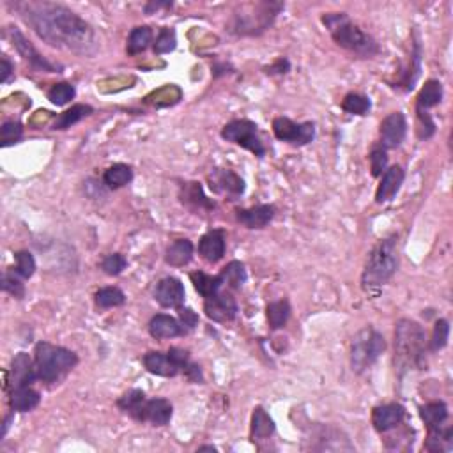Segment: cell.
Listing matches in <instances>:
<instances>
[{
	"label": "cell",
	"mask_w": 453,
	"mask_h": 453,
	"mask_svg": "<svg viewBox=\"0 0 453 453\" xmlns=\"http://www.w3.org/2000/svg\"><path fill=\"white\" fill-rule=\"evenodd\" d=\"M21 280L24 278L14 270H6L2 275V290L16 300H21L25 296V285Z\"/></svg>",
	"instance_id": "ab89813d"
},
{
	"label": "cell",
	"mask_w": 453,
	"mask_h": 453,
	"mask_svg": "<svg viewBox=\"0 0 453 453\" xmlns=\"http://www.w3.org/2000/svg\"><path fill=\"white\" fill-rule=\"evenodd\" d=\"M257 11V16H253V13H243L235 14L234 16V25H232V31L235 34L241 36H252V34H260V32L266 31L268 27L273 24V20L276 18V14L283 9V4H273V2H263V4H253Z\"/></svg>",
	"instance_id": "52a82bcc"
},
{
	"label": "cell",
	"mask_w": 453,
	"mask_h": 453,
	"mask_svg": "<svg viewBox=\"0 0 453 453\" xmlns=\"http://www.w3.org/2000/svg\"><path fill=\"white\" fill-rule=\"evenodd\" d=\"M443 101V83L439 80H429L416 98V112H429Z\"/></svg>",
	"instance_id": "484cf974"
},
{
	"label": "cell",
	"mask_w": 453,
	"mask_h": 453,
	"mask_svg": "<svg viewBox=\"0 0 453 453\" xmlns=\"http://www.w3.org/2000/svg\"><path fill=\"white\" fill-rule=\"evenodd\" d=\"M154 297L165 308H181L186 292H184L181 280L174 278V276H167V278L158 282L156 290H154Z\"/></svg>",
	"instance_id": "9a60e30c"
},
{
	"label": "cell",
	"mask_w": 453,
	"mask_h": 453,
	"mask_svg": "<svg viewBox=\"0 0 453 453\" xmlns=\"http://www.w3.org/2000/svg\"><path fill=\"white\" fill-rule=\"evenodd\" d=\"M222 136L227 140V142L235 143V146L253 153L255 156L259 158L266 156V147H264L263 140H260L257 124L252 123V121L248 119L230 121V123L223 126Z\"/></svg>",
	"instance_id": "ba28073f"
},
{
	"label": "cell",
	"mask_w": 453,
	"mask_h": 453,
	"mask_svg": "<svg viewBox=\"0 0 453 453\" xmlns=\"http://www.w3.org/2000/svg\"><path fill=\"white\" fill-rule=\"evenodd\" d=\"M133 181V170H131L130 165L124 163H116L105 172L103 175V184L110 190H119V188L126 186Z\"/></svg>",
	"instance_id": "1f68e13d"
},
{
	"label": "cell",
	"mask_w": 453,
	"mask_h": 453,
	"mask_svg": "<svg viewBox=\"0 0 453 453\" xmlns=\"http://www.w3.org/2000/svg\"><path fill=\"white\" fill-rule=\"evenodd\" d=\"M275 205L271 204H263V205H253L250 209H238V218L239 223H243L246 228H264L268 223L275 218Z\"/></svg>",
	"instance_id": "d6986e66"
},
{
	"label": "cell",
	"mask_w": 453,
	"mask_h": 453,
	"mask_svg": "<svg viewBox=\"0 0 453 453\" xmlns=\"http://www.w3.org/2000/svg\"><path fill=\"white\" fill-rule=\"evenodd\" d=\"M399 235H388L372 248L362 275V287L367 294L377 296L379 290L395 276L399 270Z\"/></svg>",
	"instance_id": "7a4b0ae2"
},
{
	"label": "cell",
	"mask_w": 453,
	"mask_h": 453,
	"mask_svg": "<svg viewBox=\"0 0 453 453\" xmlns=\"http://www.w3.org/2000/svg\"><path fill=\"white\" fill-rule=\"evenodd\" d=\"M126 303V296L119 287H105L96 292V305L99 308H116Z\"/></svg>",
	"instance_id": "8d00e7d4"
},
{
	"label": "cell",
	"mask_w": 453,
	"mask_h": 453,
	"mask_svg": "<svg viewBox=\"0 0 453 453\" xmlns=\"http://www.w3.org/2000/svg\"><path fill=\"white\" fill-rule=\"evenodd\" d=\"M198 253L209 264H216L218 260H222L225 255V232L211 230L202 235L200 243H198Z\"/></svg>",
	"instance_id": "ac0fdd59"
},
{
	"label": "cell",
	"mask_w": 453,
	"mask_h": 453,
	"mask_svg": "<svg viewBox=\"0 0 453 453\" xmlns=\"http://www.w3.org/2000/svg\"><path fill=\"white\" fill-rule=\"evenodd\" d=\"M142 362L147 372L160 377H175L181 372V367L168 356V352H147Z\"/></svg>",
	"instance_id": "44dd1931"
},
{
	"label": "cell",
	"mask_w": 453,
	"mask_h": 453,
	"mask_svg": "<svg viewBox=\"0 0 453 453\" xmlns=\"http://www.w3.org/2000/svg\"><path fill=\"white\" fill-rule=\"evenodd\" d=\"M273 133L278 140L292 146H307L314 140L315 126L314 123H294L289 117H276L273 121Z\"/></svg>",
	"instance_id": "9c48e42d"
},
{
	"label": "cell",
	"mask_w": 453,
	"mask_h": 453,
	"mask_svg": "<svg viewBox=\"0 0 453 453\" xmlns=\"http://www.w3.org/2000/svg\"><path fill=\"white\" fill-rule=\"evenodd\" d=\"M290 317V305L289 301H275V303L268 305V322H270L271 330H280L287 324Z\"/></svg>",
	"instance_id": "d590c367"
},
{
	"label": "cell",
	"mask_w": 453,
	"mask_h": 453,
	"mask_svg": "<svg viewBox=\"0 0 453 453\" xmlns=\"http://www.w3.org/2000/svg\"><path fill=\"white\" fill-rule=\"evenodd\" d=\"M38 379L34 368V360L27 355V352H18L11 362L9 368V379H6L11 390L21 388V386H31L32 382Z\"/></svg>",
	"instance_id": "4fadbf2b"
},
{
	"label": "cell",
	"mask_w": 453,
	"mask_h": 453,
	"mask_svg": "<svg viewBox=\"0 0 453 453\" xmlns=\"http://www.w3.org/2000/svg\"><path fill=\"white\" fill-rule=\"evenodd\" d=\"M220 276H222L223 280V285H228L230 289H241L246 283V280H248L245 264L239 263V260L228 263L222 270V273H220Z\"/></svg>",
	"instance_id": "836d02e7"
},
{
	"label": "cell",
	"mask_w": 453,
	"mask_h": 453,
	"mask_svg": "<svg viewBox=\"0 0 453 453\" xmlns=\"http://www.w3.org/2000/svg\"><path fill=\"white\" fill-rule=\"evenodd\" d=\"M14 260H16L14 271H16L18 275L21 276V278L27 280L36 273V260H34V257H32V253L21 250V252H18L16 255H14Z\"/></svg>",
	"instance_id": "ee69618b"
},
{
	"label": "cell",
	"mask_w": 453,
	"mask_h": 453,
	"mask_svg": "<svg viewBox=\"0 0 453 453\" xmlns=\"http://www.w3.org/2000/svg\"><path fill=\"white\" fill-rule=\"evenodd\" d=\"M416 113H418V121H419L418 136L422 140L430 138V136L436 133V123H434L429 112H416Z\"/></svg>",
	"instance_id": "7dc6e473"
},
{
	"label": "cell",
	"mask_w": 453,
	"mask_h": 453,
	"mask_svg": "<svg viewBox=\"0 0 453 453\" xmlns=\"http://www.w3.org/2000/svg\"><path fill=\"white\" fill-rule=\"evenodd\" d=\"M448 338H450V322L447 319H439L434 324L432 337L429 340V349L432 352L441 351V349L447 347Z\"/></svg>",
	"instance_id": "f35d334b"
},
{
	"label": "cell",
	"mask_w": 453,
	"mask_h": 453,
	"mask_svg": "<svg viewBox=\"0 0 453 453\" xmlns=\"http://www.w3.org/2000/svg\"><path fill=\"white\" fill-rule=\"evenodd\" d=\"M448 414L450 412H448V406L444 402H429L419 407V416H422L423 423H425L429 430L444 425Z\"/></svg>",
	"instance_id": "f546056e"
},
{
	"label": "cell",
	"mask_w": 453,
	"mask_h": 453,
	"mask_svg": "<svg viewBox=\"0 0 453 453\" xmlns=\"http://www.w3.org/2000/svg\"><path fill=\"white\" fill-rule=\"evenodd\" d=\"M146 402L147 397L142 390H128V392L117 400V406H119L121 411H124L126 414H130L131 418H135L136 422H140Z\"/></svg>",
	"instance_id": "f1b7e54d"
},
{
	"label": "cell",
	"mask_w": 453,
	"mask_h": 453,
	"mask_svg": "<svg viewBox=\"0 0 453 453\" xmlns=\"http://www.w3.org/2000/svg\"><path fill=\"white\" fill-rule=\"evenodd\" d=\"M404 179H406V172L400 165H393L388 170L382 174L381 183H379L377 191H375V202L377 204H385V202H390L402 188Z\"/></svg>",
	"instance_id": "e0dca14e"
},
{
	"label": "cell",
	"mask_w": 453,
	"mask_h": 453,
	"mask_svg": "<svg viewBox=\"0 0 453 453\" xmlns=\"http://www.w3.org/2000/svg\"><path fill=\"white\" fill-rule=\"evenodd\" d=\"M370 99L358 92H349L342 101V110L352 116H367L370 112Z\"/></svg>",
	"instance_id": "74e56055"
},
{
	"label": "cell",
	"mask_w": 453,
	"mask_h": 453,
	"mask_svg": "<svg viewBox=\"0 0 453 453\" xmlns=\"http://www.w3.org/2000/svg\"><path fill=\"white\" fill-rule=\"evenodd\" d=\"M453 447V430L452 427L441 425L437 429L429 430L425 448L429 452H450Z\"/></svg>",
	"instance_id": "4dcf8cb0"
},
{
	"label": "cell",
	"mask_w": 453,
	"mask_h": 453,
	"mask_svg": "<svg viewBox=\"0 0 453 453\" xmlns=\"http://www.w3.org/2000/svg\"><path fill=\"white\" fill-rule=\"evenodd\" d=\"M151 43H153V31H151V27H146V25L135 27L130 32V38H128L126 51L130 55H138L142 51H146Z\"/></svg>",
	"instance_id": "e575fe53"
},
{
	"label": "cell",
	"mask_w": 453,
	"mask_h": 453,
	"mask_svg": "<svg viewBox=\"0 0 453 453\" xmlns=\"http://www.w3.org/2000/svg\"><path fill=\"white\" fill-rule=\"evenodd\" d=\"M149 333L156 340H167V338H175L183 335L181 324L175 317L170 315L158 314L149 320Z\"/></svg>",
	"instance_id": "603a6c76"
},
{
	"label": "cell",
	"mask_w": 453,
	"mask_h": 453,
	"mask_svg": "<svg viewBox=\"0 0 453 453\" xmlns=\"http://www.w3.org/2000/svg\"><path fill=\"white\" fill-rule=\"evenodd\" d=\"M368 160H370V170L374 178H381L388 170V153H386V149L382 146L374 147Z\"/></svg>",
	"instance_id": "7bdbcfd3"
},
{
	"label": "cell",
	"mask_w": 453,
	"mask_h": 453,
	"mask_svg": "<svg viewBox=\"0 0 453 453\" xmlns=\"http://www.w3.org/2000/svg\"><path fill=\"white\" fill-rule=\"evenodd\" d=\"M172 414H174V407L168 400L153 399L147 400L146 406H143L140 422H147L153 427H165L172 419Z\"/></svg>",
	"instance_id": "ffe728a7"
},
{
	"label": "cell",
	"mask_w": 453,
	"mask_h": 453,
	"mask_svg": "<svg viewBox=\"0 0 453 453\" xmlns=\"http://www.w3.org/2000/svg\"><path fill=\"white\" fill-rule=\"evenodd\" d=\"M209 186L215 193L238 198L245 193V181L228 168H215L209 174Z\"/></svg>",
	"instance_id": "7c38bea8"
},
{
	"label": "cell",
	"mask_w": 453,
	"mask_h": 453,
	"mask_svg": "<svg viewBox=\"0 0 453 453\" xmlns=\"http://www.w3.org/2000/svg\"><path fill=\"white\" fill-rule=\"evenodd\" d=\"M13 64H11V61L7 57H2V68H0V82L2 83H7L11 80V76H13Z\"/></svg>",
	"instance_id": "816d5d0a"
},
{
	"label": "cell",
	"mask_w": 453,
	"mask_h": 453,
	"mask_svg": "<svg viewBox=\"0 0 453 453\" xmlns=\"http://www.w3.org/2000/svg\"><path fill=\"white\" fill-rule=\"evenodd\" d=\"M190 278H191V283H193L195 290H197L204 300L216 296L223 287V280L220 275L213 276V275H208V273L195 271L191 273Z\"/></svg>",
	"instance_id": "4316f807"
},
{
	"label": "cell",
	"mask_w": 453,
	"mask_h": 453,
	"mask_svg": "<svg viewBox=\"0 0 453 453\" xmlns=\"http://www.w3.org/2000/svg\"><path fill=\"white\" fill-rule=\"evenodd\" d=\"M24 135V128L18 121H7L2 124V130H0V140H2V147L13 146Z\"/></svg>",
	"instance_id": "bcb514c9"
},
{
	"label": "cell",
	"mask_w": 453,
	"mask_h": 453,
	"mask_svg": "<svg viewBox=\"0 0 453 453\" xmlns=\"http://www.w3.org/2000/svg\"><path fill=\"white\" fill-rule=\"evenodd\" d=\"M204 312L215 322H228L238 315V303L227 292H218L216 296L208 297L204 303Z\"/></svg>",
	"instance_id": "5bb4252c"
},
{
	"label": "cell",
	"mask_w": 453,
	"mask_h": 453,
	"mask_svg": "<svg viewBox=\"0 0 453 453\" xmlns=\"http://www.w3.org/2000/svg\"><path fill=\"white\" fill-rule=\"evenodd\" d=\"M41 402V395H39L36 390H32L31 386H21V388H14L11 392L9 404L11 409L16 412H29L32 409H36Z\"/></svg>",
	"instance_id": "cb8c5ba5"
},
{
	"label": "cell",
	"mask_w": 453,
	"mask_h": 453,
	"mask_svg": "<svg viewBox=\"0 0 453 453\" xmlns=\"http://www.w3.org/2000/svg\"><path fill=\"white\" fill-rule=\"evenodd\" d=\"M78 365V356L61 345L39 342L34 351L36 375L43 382H58Z\"/></svg>",
	"instance_id": "5b68a950"
},
{
	"label": "cell",
	"mask_w": 453,
	"mask_h": 453,
	"mask_svg": "<svg viewBox=\"0 0 453 453\" xmlns=\"http://www.w3.org/2000/svg\"><path fill=\"white\" fill-rule=\"evenodd\" d=\"M92 113V106L89 105H75L69 110L62 112L61 116L55 119L54 130H68V128L75 126L76 123H80L82 119L89 117Z\"/></svg>",
	"instance_id": "d6a6232c"
},
{
	"label": "cell",
	"mask_w": 453,
	"mask_h": 453,
	"mask_svg": "<svg viewBox=\"0 0 453 453\" xmlns=\"http://www.w3.org/2000/svg\"><path fill=\"white\" fill-rule=\"evenodd\" d=\"M322 24L330 31L331 38L338 46L352 51L362 58H372L379 54V45L370 34L363 32L352 24L345 13H327L322 16Z\"/></svg>",
	"instance_id": "277c9868"
},
{
	"label": "cell",
	"mask_w": 453,
	"mask_h": 453,
	"mask_svg": "<svg viewBox=\"0 0 453 453\" xmlns=\"http://www.w3.org/2000/svg\"><path fill=\"white\" fill-rule=\"evenodd\" d=\"M126 266H128L126 257L121 255V253H110V255H106L105 259L101 260V270L108 276L121 275V273L126 270Z\"/></svg>",
	"instance_id": "f6af8a7d"
},
{
	"label": "cell",
	"mask_w": 453,
	"mask_h": 453,
	"mask_svg": "<svg viewBox=\"0 0 453 453\" xmlns=\"http://www.w3.org/2000/svg\"><path fill=\"white\" fill-rule=\"evenodd\" d=\"M406 418V409L400 404H385L372 411V425L377 432L385 434L397 429Z\"/></svg>",
	"instance_id": "2e32d148"
},
{
	"label": "cell",
	"mask_w": 453,
	"mask_h": 453,
	"mask_svg": "<svg viewBox=\"0 0 453 453\" xmlns=\"http://www.w3.org/2000/svg\"><path fill=\"white\" fill-rule=\"evenodd\" d=\"M290 69V62L287 58H278L275 64H271L270 68H266L268 75H285Z\"/></svg>",
	"instance_id": "f907efd6"
},
{
	"label": "cell",
	"mask_w": 453,
	"mask_h": 453,
	"mask_svg": "<svg viewBox=\"0 0 453 453\" xmlns=\"http://www.w3.org/2000/svg\"><path fill=\"white\" fill-rule=\"evenodd\" d=\"M275 422L271 419V416L264 411V407L257 406L253 409L252 414V430H250V437L252 441H266L275 434Z\"/></svg>",
	"instance_id": "d4e9b609"
},
{
	"label": "cell",
	"mask_w": 453,
	"mask_h": 453,
	"mask_svg": "<svg viewBox=\"0 0 453 453\" xmlns=\"http://www.w3.org/2000/svg\"><path fill=\"white\" fill-rule=\"evenodd\" d=\"M14 9L50 46L80 55H92L98 50L94 29L62 4L16 2Z\"/></svg>",
	"instance_id": "6da1fadb"
},
{
	"label": "cell",
	"mask_w": 453,
	"mask_h": 453,
	"mask_svg": "<svg viewBox=\"0 0 453 453\" xmlns=\"http://www.w3.org/2000/svg\"><path fill=\"white\" fill-rule=\"evenodd\" d=\"M11 39H13V46L16 48L18 54L29 62L34 69H39V71H46V73H58V66L51 64L50 61H46L38 50H36L34 45L21 34L18 29H11Z\"/></svg>",
	"instance_id": "8fae6325"
},
{
	"label": "cell",
	"mask_w": 453,
	"mask_h": 453,
	"mask_svg": "<svg viewBox=\"0 0 453 453\" xmlns=\"http://www.w3.org/2000/svg\"><path fill=\"white\" fill-rule=\"evenodd\" d=\"M179 198L191 211H211V209H215V202H211L205 197L200 183H184Z\"/></svg>",
	"instance_id": "7402d4cb"
},
{
	"label": "cell",
	"mask_w": 453,
	"mask_h": 453,
	"mask_svg": "<svg viewBox=\"0 0 453 453\" xmlns=\"http://www.w3.org/2000/svg\"><path fill=\"white\" fill-rule=\"evenodd\" d=\"M179 324H181L183 333H190L197 327L198 315L191 308H179Z\"/></svg>",
	"instance_id": "c3c4849f"
},
{
	"label": "cell",
	"mask_w": 453,
	"mask_h": 453,
	"mask_svg": "<svg viewBox=\"0 0 453 453\" xmlns=\"http://www.w3.org/2000/svg\"><path fill=\"white\" fill-rule=\"evenodd\" d=\"M76 96L75 87L68 82H61V83H55L50 91H48V99H50L54 105L57 106H64L71 101L73 98Z\"/></svg>",
	"instance_id": "60d3db41"
},
{
	"label": "cell",
	"mask_w": 453,
	"mask_h": 453,
	"mask_svg": "<svg viewBox=\"0 0 453 453\" xmlns=\"http://www.w3.org/2000/svg\"><path fill=\"white\" fill-rule=\"evenodd\" d=\"M175 46H178V36H175L174 29H161L158 32L156 41H154V54H170V51L175 50Z\"/></svg>",
	"instance_id": "b9f144b4"
},
{
	"label": "cell",
	"mask_w": 453,
	"mask_h": 453,
	"mask_svg": "<svg viewBox=\"0 0 453 453\" xmlns=\"http://www.w3.org/2000/svg\"><path fill=\"white\" fill-rule=\"evenodd\" d=\"M184 375H186V379L190 382H204V375H202V370L198 365H193V363H188L186 367H184Z\"/></svg>",
	"instance_id": "681fc988"
},
{
	"label": "cell",
	"mask_w": 453,
	"mask_h": 453,
	"mask_svg": "<svg viewBox=\"0 0 453 453\" xmlns=\"http://www.w3.org/2000/svg\"><path fill=\"white\" fill-rule=\"evenodd\" d=\"M191 259H193V243L188 241V239H178L175 243H172L167 248V255H165L167 264L174 268L186 266L191 263Z\"/></svg>",
	"instance_id": "83f0119b"
},
{
	"label": "cell",
	"mask_w": 453,
	"mask_h": 453,
	"mask_svg": "<svg viewBox=\"0 0 453 453\" xmlns=\"http://www.w3.org/2000/svg\"><path fill=\"white\" fill-rule=\"evenodd\" d=\"M386 340L377 330L367 326L355 335L351 342V367L356 374H363L385 352Z\"/></svg>",
	"instance_id": "8992f818"
},
{
	"label": "cell",
	"mask_w": 453,
	"mask_h": 453,
	"mask_svg": "<svg viewBox=\"0 0 453 453\" xmlns=\"http://www.w3.org/2000/svg\"><path fill=\"white\" fill-rule=\"evenodd\" d=\"M407 135V119L402 112H393L381 123V146L385 149H397L402 146Z\"/></svg>",
	"instance_id": "30bf717a"
},
{
	"label": "cell",
	"mask_w": 453,
	"mask_h": 453,
	"mask_svg": "<svg viewBox=\"0 0 453 453\" xmlns=\"http://www.w3.org/2000/svg\"><path fill=\"white\" fill-rule=\"evenodd\" d=\"M163 7H172V2H149V4H146V13L151 14L153 11L163 9Z\"/></svg>",
	"instance_id": "f5cc1de1"
},
{
	"label": "cell",
	"mask_w": 453,
	"mask_h": 453,
	"mask_svg": "<svg viewBox=\"0 0 453 453\" xmlns=\"http://www.w3.org/2000/svg\"><path fill=\"white\" fill-rule=\"evenodd\" d=\"M198 450H200V452H204V450H209V452H216V448H215V447H200V448H198Z\"/></svg>",
	"instance_id": "db71d44e"
},
{
	"label": "cell",
	"mask_w": 453,
	"mask_h": 453,
	"mask_svg": "<svg viewBox=\"0 0 453 453\" xmlns=\"http://www.w3.org/2000/svg\"><path fill=\"white\" fill-rule=\"evenodd\" d=\"M427 335L418 322L400 319L395 327V367L404 370H422L427 365Z\"/></svg>",
	"instance_id": "3957f363"
}]
</instances>
